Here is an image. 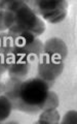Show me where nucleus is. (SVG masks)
<instances>
[{
	"label": "nucleus",
	"mask_w": 77,
	"mask_h": 124,
	"mask_svg": "<svg viewBox=\"0 0 77 124\" xmlns=\"http://www.w3.org/2000/svg\"><path fill=\"white\" fill-rule=\"evenodd\" d=\"M0 9L13 13V25L8 29L10 35L30 32L37 37L44 32V23L37 17L27 2L20 0H4L0 1Z\"/></svg>",
	"instance_id": "1"
},
{
	"label": "nucleus",
	"mask_w": 77,
	"mask_h": 124,
	"mask_svg": "<svg viewBox=\"0 0 77 124\" xmlns=\"http://www.w3.org/2000/svg\"><path fill=\"white\" fill-rule=\"evenodd\" d=\"M49 92V84L40 78L23 81L19 96L11 101L13 108L29 114H36L45 101Z\"/></svg>",
	"instance_id": "2"
},
{
	"label": "nucleus",
	"mask_w": 77,
	"mask_h": 124,
	"mask_svg": "<svg viewBox=\"0 0 77 124\" xmlns=\"http://www.w3.org/2000/svg\"><path fill=\"white\" fill-rule=\"evenodd\" d=\"M29 3H32L34 13L41 15L44 20L52 24L62 22L67 16L68 2L64 0H37Z\"/></svg>",
	"instance_id": "3"
},
{
	"label": "nucleus",
	"mask_w": 77,
	"mask_h": 124,
	"mask_svg": "<svg viewBox=\"0 0 77 124\" xmlns=\"http://www.w3.org/2000/svg\"><path fill=\"white\" fill-rule=\"evenodd\" d=\"M38 76L47 83H52L58 79L64 69V61L55 60L42 53L38 62Z\"/></svg>",
	"instance_id": "4"
},
{
	"label": "nucleus",
	"mask_w": 77,
	"mask_h": 124,
	"mask_svg": "<svg viewBox=\"0 0 77 124\" xmlns=\"http://www.w3.org/2000/svg\"><path fill=\"white\" fill-rule=\"evenodd\" d=\"M42 53L55 60L64 61L68 55V48L64 40L58 37H52L43 45Z\"/></svg>",
	"instance_id": "5"
},
{
	"label": "nucleus",
	"mask_w": 77,
	"mask_h": 124,
	"mask_svg": "<svg viewBox=\"0 0 77 124\" xmlns=\"http://www.w3.org/2000/svg\"><path fill=\"white\" fill-rule=\"evenodd\" d=\"M30 69L29 61H14L8 65V73L10 78L22 80L28 75Z\"/></svg>",
	"instance_id": "6"
},
{
	"label": "nucleus",
	"mask_w": 77,
	"mask_h": 124,
	"mask_svg": "<svg viewBox=\"0 0 77 124\" xmlns=\"http://www.w3.org/2000/svg\"><path fill=\"white\" fill-rule=\"evenodd\" d=\"M22 82H23L22 80L14 79V78H10V79L4 84L5 85L4 95L10 100V102L18 98L19 91H20V86H21Z\"/></svg>",
	"instance_id": "7"
},
{
	"label": "nucleus",
	"mask_w": 77,
	"mask_h": 124,
	"mask_svg": "<svg viewBox=\"0 0 77 124\" xmlns=\"http://www.w3.org/2000/svg\"><path fill=\"white\" fill-rule=\"evenodd\" d=\"M60 121V114L58 113L57 108L42 111V114L39 117V124H55Z\"/></svg>",
	"instance_id": "8"
},
{
	"label": "nucleus",
	"mask_w": 77,
	"mask_h": 124,
	"mask_svg": "<svg viewBox=\"0 0 77 124\" xmlns=\"http://www.w3.org/2000/svg\"><path fill=\"white\" fill-rule=\"evenodd\" d=\"M11 110H13V106L10 100L5 95H0V122L8 118Z\"/></svg>",
	"instance_id": "9"
},
{
	"label": "nucleus",
	"mask_w": 77,
	"mask_h": 124,
	"mask_svg": "<svg viewBox=\"0 0 77 124\" xmlns=\"http://www.w3.org/2000/svg\"><path fill=\"white\" fill-rule=\"evenodd\" d=\"M59 106V97L55 92L49 91L47 94L45 101L41 106L40 110L41 111H46V110H51V108H57Z\"/></svg>",
	"instance_id": "10"
},
{
	"label": "nucleus",
	"mask_w": 77,
	"mask_h": 124,
	"mask_svg": "<svg viewBox=\"0 0 77 124\" xmlns=\"http://www.w3.org/2000/svg\"><path fill=\"white\" fill-rule=\"evenodd\" d=\"M63 124H76L77 123V112L76 111H69L68 113L64 116Z\"/></svg>",
	"instance_id": "11"
},
{
	"label": "nucleus",
	"mask_w": 77,
	"mask_h": 124,
	"mask_svg": "<svg viewBox=\"0 0 77 124\" xmlns=\"http://www.w3.org/2000/svg\"><path fill=\"white\" fill-rule=\"evenodd\" d=\"M6 30L5 27V21H4V11L0 9V31Z\"/></svg>",
	"instance_id": "12"
},
{
	"label": "nucleus",
	"mask_w": 77,
	"mask_h": 124,
	"mask_svg": "<svg viewBox=\"0 0 77 124\" xmlns=\"http://www.w3.org/2000/svg\"><path fill=\"white\" fill-rule=\"evenodd\" d=\"M4 88H5V85L0 82V95H1L2 93H4Z\"/></svg>",
	"instance_id": "13"
}]
</instances>
